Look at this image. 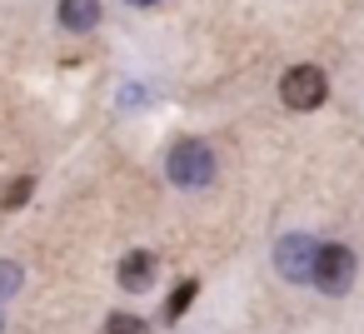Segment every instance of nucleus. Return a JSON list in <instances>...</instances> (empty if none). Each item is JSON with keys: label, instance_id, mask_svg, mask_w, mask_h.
<instances>
[{"label": "nucleus", "instance_id": "1", "mask_svg": "<svg viewBox=\"0 0 364 334\" xmlns=\"http://www.w3.org/2000/svg\"><path fill=\"white\" fill-rule=\"evenodd\" d=\"M165 175H170V185H180V190H205V185L215 180V150H210L205 140L185 135V140L170 145Z\"/></svg>", "mask_w": 364, "mask_h": 334}, {"label": "nucleus", "instance_id": "2", "mask_svg": "<svg viewBox=\"0 0 364 334\" xmlns=\"http://www.w3.org/2000/svg\"><path fill=\"white\" fill-rule=\"evenodd\" d=\"M279 95H284L289 110H319L324 95H329V75L319 65H289L279 75Z\"/></svg>", "mask_w": 364, "mask_h": 334}, {"label": "nucleus", "instance_id": "3", "mask_svg": "<svg viewBox=\"0 0 364 334\" xmlns=\"http://www.w3.org/2000/svg\"><path fill=\"white\" fill-rule=\"evenodd\" d=\"M309 284H319L329 299H339V294L354 284V249H344V244H319Z\"/></svg>", "mask_w": 364, "mask_h": 334}, {"label": "nucleus", "instance_id": "4", "mask_svg": "<svg viewBox=\"0 0 364 334\" xmlns=\"http://www.w3.org/2000/svg\"><path fill=\"white\" fill-rule=\"evenodd\" d=\"M314 254H319V244H314L309 235H284V239L274 244V269H279L289 284H309Z\"/></svg>", "mask_w": 364, "mask_h": 334}, {"label": "nucleus", "instance_id": "5", "mask_svg": "<svg viewBox=\"0 0 364 334\" xmlns=\"http://www.w3.org/2000/svg\"><path fill=\"white\" fill-rule=\"evenodd\" d=\"M55 16H60V26H65V31L85 36V31H95V26H100V0H60Z\"/></svg>", "mask_w": 364, "mask_h": 334}, {"label": "nucleus", "instance_id": "6", "mask_svg": "<svg viewBox=\"0 0 364 334\" xmlns=\"http://www.w3.org/2000/svg\"><path fill=\"white\" fill-rule=\"evenodd\" d=\"M150 279H155V254L135 249V254H125V259H120V284H125L130 294L150 289Z\"/></svg>", "mask_w": 364, "mask_h": 334}, {"label": "nucleus", "instance_id": "7", "mask_svg": "<svg viewBox=\"0 0 364 334\" xmlns=\"http://www.w3.org/2000/svg\"><path fill=\"white\" fill-rule=\"evenodd\" d=\"M105 334H150V324L140 314H110L105 319Z\"/></svg>", "mask_w": 364, "mask_h": 334}, {"label": "nucleus", "instance_id": "8", "mask_svg": "<svg viewBox=\"0 0 364 334\" xmlns=\"http://www.w3.org/2000/svg\"><path fill=\"white\" fill-rule=\"evenodd\" d=\"M31 190H36V180H31V175H21L16 185H6V195H0V205H6V210H16V205H26V200H31Z\"/></svg>", "mask_w": 364, "mask_h": 334}, {"label": "nucleus", "instance_id": "9", "mask_svg": "<svg viewBox=\"0 0 364 334\" xmlns=\"http://www.w3.org/2000/svg\"><path fill=\"white\" fill-rule=\"evenodd\" d=\"M21 279H26V274H21L16 259H0V299H11V294L21 289Z\"/></svg>", "mask_w": 364, "mask_h": 334}, {"label": "nucleus", "instance_id": "10", "mask_svg": "<svg viewBox=\"0 0 364 334\" xmlns=\"http://www.w3.org/2000/svg\"><path fill=\"white\" fill-rule=\"evenodd\" d=\"M190 299H195V279H185V284L175 289V299L165 304V319H180V314L190 309Z\"/></svg>", "mask_w": 364, "mask_h": 334}, {"label": "nucleus", "instance_id": "11", "mask_svg": "<svg viewBox=\"0 0 364 334\" xmlns=\"http://www.w3.org/2000/svg\"><path fill=\"white\" fill-rule=\"evenodd\" d=\"M130 6H160V0H130Z\"/></svg>", "mask_w": 364, "mask_h": 334}, {"label": "nucleus", "instance_id": "12", "mask_svg": "<svg viewBox=\"0 0 364 334\" xmlns=\"http://www.w3.org/2000/svg\"><path fill=\"white\" fill-rule=\"evenodd\" d=\"M0 324H6V319H0Z\"/></svg>", "mask_w": 364, "mask_h": 334}]
</instances>
